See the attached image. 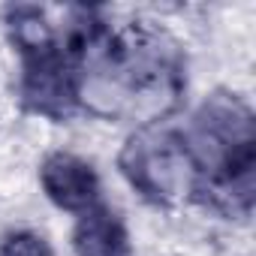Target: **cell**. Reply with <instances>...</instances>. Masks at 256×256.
<instances>
[{
  "mask_svg": "<svg viewBox=\"0 0 256 256\" xmlns=\"http://www.w3.org/2000/svg\"><path fill=\"white\" fill-rule=\"evenodd\" d=\"M120 169L136 190L154 202H178L187 193H196L199 184L184 139L172 130H154V126L126 142Z\"/></svg>",
  "mask_w": 256,
  "mask_h": 256,
  "instance_id": "cell-1",
  "label": "cell"
},
{
  "mask_svg": "<svg viewBox=\"0 0 256 256\" xmlns=\"http://www.w3.org/2000/svg\"><path fill=\"white\" fill-rule=\"evenodd\" d=\"M22 100L46 118H66L78 102V70L64 46H48L22 54Z\"/></svg>",
  "mask_w": 256,
  "mask_h": 256,
  "instance_id": "cell-2",
  "label": "cell"
},
{
  "mask_svg": "<svg viewBox=\"0 0 256 256\" xmlns=\"http://www.w3.org/2000/svg\"><path fill=\"white\" fill-rule=\"evenodd\" d=\"M40 184L46 196L64 211L84 214L94 205H100V178L94 166L76 154H66V151L48 154L40 169Z\"/></svg>",
  "mask_w": 256,
  "mask_h": 256,
  "instance_id": "cell-3",
  "label": "cell"
},
{
  "mask_svg": "<svg viewBox=\"0 0 256 256\" xmlns=\"http://www.w3.org/2000/svg\"><path fill=\"white\" fill-rule=\"evenodd\" d=\"M72 247L78 256H133L130 232H126L124 220L106 205H94L78 217Z\"/></svg>",
  "mask_w": 256,
  "mask_h": 256,
  "instance_id": "cell-4",
  "label": "cell"
},
{
  "mask_svg": "<svg viewBox=\"0 0 256 256\" xmlns=\"http://www.w3.org/2000/svg\"><path fill=\"white\" fill-rule=\"evenodd\" d=\"M0 256H54V250L36 232H12L0 247Z\"/></svg>",
  "mask_w": 256,
  "mask_h": 256,
  "instance_id": "cell-5",
  "label": "cell"
}]
</instances>
